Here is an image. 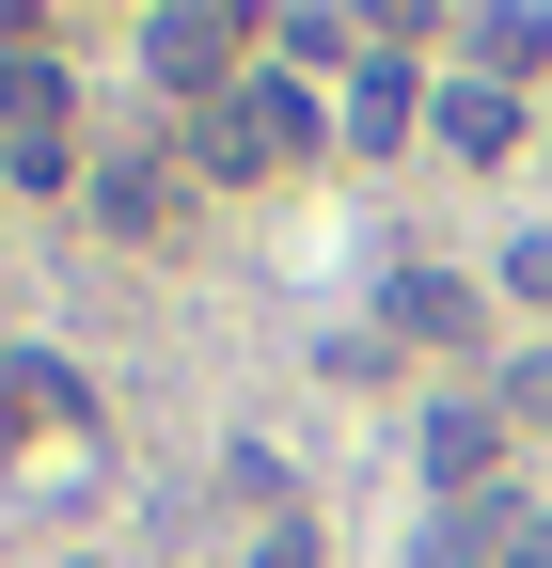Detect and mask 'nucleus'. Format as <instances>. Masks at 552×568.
I'll return each mask as SVG.
<instances>
[{
	"label": "nucleus",
	"instance_id": "1",
	"mask_svg": "<svg viewBox=\"0 0 552 568\" xmlns=\"http://www.w3.org/2000/svg\"><path fill=\"white\" fill-rule=\"evenodd\" d=\"M63 159H80L63 63H48V48H0V174H17V190H63Z\"/></svg>",
	"mask_w": 552,
	"mask_h": 568
},
{
	"label": "nucleus",
	"instance_id": "2",
	"mask_svg": "<svg viewBox=\"0 0 552 568\" xmlns=\"http://www.w3.org/2000/svg\"><path fill=\"white\" fill-rule=\"evenodd\" d=\"M285 159H316L300 80H237L222 111H205V174H285Z\"/></svg>",
	"mask_w": 552,
	"mask_h": 568
},
{
	"label": "nucleus",
	"instance_id": "3",
	"mask_svg": "<svg viewBox=\"0 0 552 568\" xmlns=\"http://www.w3.org/2000/svg\"><path fill=\"white\" fill-rule=\"evenodd\" d=\"M505 443H521V426H505V395H442V410H427V474L458 489V506L505 474Z\"/></svg>",
	"mask_w": 552,
	"mask_h": 568
},
{
	"label": "nucleus",
	"instance_id": "4",
	"mask_svg": "<svg viewBox=\"0 0 552 568\" xmlns=\"http://www.w3.org/2000/svg\"><path fill=\"white\" fill-rule=\"evenodd\" d=\"M237 48H253L237 17H143V63H159V80H174V95H205V111H222V95H237Z\"/></svg>",
	"mask_w": 552,
	"mask_h": 568
},
{
	"label": "nucleus",
	"instance_id": "5",
	"mask_svg": "<svg viewBox=\"0 0 552 568\" xmlns=\"http://www.w3.org/2000/svg\"><path fill=\"white\" fill-rule=\"evenodd\" d=\"M473 316H490V301H473L458 268H395L379 284V332H410V347H473Z\"/></svg>",
	"mask_w": 552,
	"mask_h": 568
},
{
	"label": "nucleus",
	"instance_id": "6",
	"mask_svg": "<svg viewBox=\"0 0 552 568\" xmlns=\"http://www.w3.org/2000/svg\"><path fill=\"white\" fill-rule=\"evenodd\" d=\"M348 142H364V159H395V142H410V63H395V48L348 80Z\"/></svg>",
	"mask_w": 552,
	"mask_h": 568
},
{
	"label": "nucleus",
	"instance_id": "7",
	"mask_svg": "<svg viewBox=\"0 0 552 568\" xmlns=\"http://www.w3.org/2000/svg\"><path fill=\"white\" fill-rule=\"evenodd\" d=\"M442 142H458V159H505V142H521V95L458 80V95H442Z\"/></svg>",
	"mask_w": 552,
	"mask_h": 568
},
{
	"label": "nucleus",
	"instance_id": "8",
	"mask_svg": "<svg viewBox=\"0 0 552 568\" xmlns=\"http://www.w3.org/2000/svg\"><path fill=\"white\" fill-rule=\"evenodd\" d=\"M111 222L159 237V222H174V174H159V159H111Z\"/></svg>",
	"mask_w": 552,
	"mask_h": 568
},
{
	"label": "nucleus",
	"instance_id": "9",
	"mask_svg": "<svg viewBox=\"0 0 552 568\" xmlns=\"http://www.w3.org/2000/svg\"><path fill=\"white\" fill-rule=\"evenodd\" d=\"M268 48H285V63H379L348 17H285V32H268Z\"/></svg>",
	"mask_w": 552,
	"mask_h": 568
},
{
	"label": "nucleus",
	"instance_id": "10",
	"mask_svg": "<svg viewBox=\"0 0 552 568\" xmlns=\"http://www.w3.org/2000/svg\"><path fill=\"white\" fill-rule=\"evenodd\" d=\"M505 426H536V443H552V347H521V364H505Z\"/></svg>",
	"mask_w": 552,
	"mask_h": 568
},
{
	"label": "nucleus",
	"instance_id": "11",
	"mask_svg": "<svg viewBox=\"0 0 552 568\" xmlns=\"http://www.w3.org/2000/svg\"><path fill=\"white\" fill-rule=\"evenodd\" d=\"M490 568H552V506H521V521H505V552H490Z\"/></svg>",
	"mask_w": 552,
	"mask_h": 568
},
{
	"label": "nucleus",
	"instance_id": "12",
	"mask_svg": "<svg viewBox=\"0 0 552 568\" xmlns=\"http://www.w3.org/2000/svg\"><path fill=\"white\" fill-rule=\"evenodd\" d=\"M505 301H552V237H521V253H505Z\"/></svg>",
	"mask_w": 552,
	"mask_h": 568
},
{
	"label": "nucleus",
	"instance_id": "13",
	"mask_svg": "<svg viewBox=\"0 0 552 568\" xmlns=\"http://www.w3.org/2000/svg\"><path fill=\"white\" fill-rule=\"evenodd\" d=\"M253 568H316V521H268V552Z\"/></svg>",
	"mask_w": 552,
	"mask_h": 568
}]
</instances>
